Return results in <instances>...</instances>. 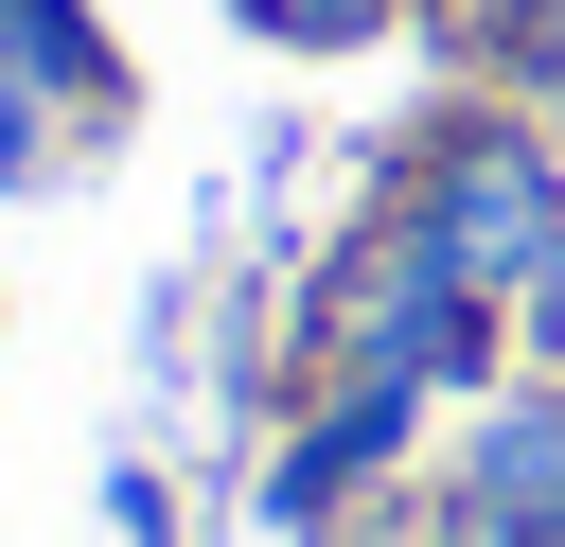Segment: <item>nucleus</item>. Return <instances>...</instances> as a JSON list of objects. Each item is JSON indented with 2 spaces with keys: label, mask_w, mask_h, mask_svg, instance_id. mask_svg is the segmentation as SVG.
Here are the masks:
<instances>
[{
  "label": "nucleus",
  "mask_w": 565,
  "mask_h": 547,
  "mask_svg": "<svg viewBox=\"0 0 565 547\" xmlns=\"http://www.w3.org/2000/svg\"><path fill=\"white\" fill-rule=\"evenodd\" d=\"M406 229H424V247H441V265L494 300V282H530V265H547L565 176H547L530 141H441V176H424V212H406Z\"/></svg>",
  "instance_id": "obj_1"
},
{
  "label": "nucleus",
  "mask_w": 565,
  "mask_h": 547,
  "mask_svg": "<svg viewBox=\"0 0 565 547\" xmlns=\"http://www.w3.org/2000/svg\"><path fill=\"white\" fill-rule=\"evenodd\" d=\"M459 529H477V547H565V371L477 406V441H459Z\"/></svg>",
  "instance_id": "obj_2"
},
{
  "label": "nucleus",
  "mask_w": 565,
  "mask_h": 547,
  "mask_svg": "<svg viewBox=\"0 0 565 547\" xmlns=\"http://www.w3.org/2000/svg\"><path fill=\"white\" fill-rule=\"evenodd\" d=\"M0 71H35V88H88V106H106V35H88L71 0H0Z\"/></svg>",
  "instance_id": "obj_3"
},
{
  "label": "nucleus",
  "mask_w": 565,
  "mask_h": 547,
  "mask_svg": "<svg viewBox=\"0 0 565 547\" xmlns=\"http://www.w3.org/2000/svg\"><path fill=\"white\" fill-rule=\"evenodd\" d=\"M494 53H512L530 106H565V0H494Z\"/></svg>",
  "instance_id": "obj_4"
},
{
  "label": "nucleus",
  "mask_w": 565,
  "mask_h": 547,
  "mask_svg": "<svg viewBox=\"0 0 565 547\" xmlns=\"http://www.w3.org/2000/svg\"><path fill=\"white\" fill-rule=\"evenodd\" d=\"M512 335H530V371H565V229H547V265L512 282Z\"/></svg>",
  "instance_id": "obj_5"
},
{
  "label": "nucleus",
  "mask_w": 565,
  "mask_h": 547,
  "mask_svg": "<svg viewBox=\"0 0 565 547\" xmlns=\"http://www.w3.org/2000/svg\"><path fill=\"white\" fill-rule=\"evenodd\" d=\"M18 159H35V106H18V71H0V176H18Z\"/></svg>",
  "instance_id": "obj_6"
}]
</instances>
